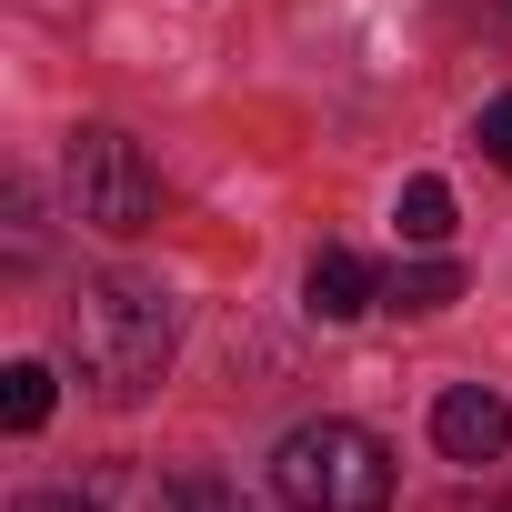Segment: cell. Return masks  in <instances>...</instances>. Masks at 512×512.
<instances>
[{"label":"cell","mask_w":512,"mask_h":512,"mask_svg":"<svg viewBox=\"0 0 512 512\" xmlns=\"http://www.w3.org/2000/svg\"><path fill=\"white\" fill-rule=\"evenodd\" d=\"M171 342H181V302H171L161 282H141V272H91V282L71 292V312H61L71 372H81L91 392H111V402L151 392V382L171 372Z\"/></svg>","instance_id":"1"},{"label":"cell","mask_w":512,"mask_h":512,"mask_svg":"<svg viewBox=\"0 0 512 512\" xmlns=\"http://www.w3.org/2000/svg\"><path fill=\"white\" fill-rule=\"evenodd\" d=\"M272 492H282L292 512H382V502H392V452H382L362 422L322 412V422L282 432V452H272Z\"/></svg>","instance_id":"2"},{"label":"cell","mask_w":512,"mask_h":512,"mask_svg":"<svg viewBox=\"0 0 512 512\" xmlns=\"http://www.w3.org/2000/svg\"><path fill=\"white\" fill-rule=\"evenodd\" d=\"M61 191H71V221H91V231H111V241H131V231L161 221V171H151V151H141L131 131H111V121L71 131Z\"/></svg>","instance_id":"3"},{"label":"cell","mask_w":512,"mask_h":512,"mask_svg":"<svg viewBox=\"0 0 512 512\" xmlns=\"http://www.w3.org/2000/svg\"><path fill=\"white\" fill-rule=\"evenodd\" d=\"M432 442H442V462H502V442H512V412H502V392H482V382H452V392L432 402Z\"/></svg>","instance_id":"4"},{"label":"cell","mask_w":512,"mask_h":512,"mask_svg":"<svg viewBox=\"0 0 512 512\" xmlns=\"http://www.w3.org/2000/svg\"><path fill=\"white\" fill-rule=\"evenodd\" d=\"M302 302H312V322H362L372 302H382V282H372V262L362 251H312V272H302Z\"/></svg>","instance_id":"5"},{"label":"cell","mask_w":512,"mask_h":512,"mask_svg":"<svg viewBox=\"0 0 512 512\" xmlns=\"http://www.w3.org/2000/svg\"><path fill=\"white\" fill-rule=\"evenodd\" d=\"M452 292H462V272H452V262H402V272L382 282V302H392V312H442Z\"/></svg>","instance_id":"6"},{"label":"cell","mask_w":512,"mask_h":512,"mask_svg":"<svg viewBox=\"0 0 512 512\" xmlns=\"http://www.w3.org/2000/svg\"><path fill=\"white\" fill-rule=\"evenodd\" d=\"M0 422H11V432H41V422H51V372H41V362H11V372H0Z\"/></svg>","instance_id":"7"},{"label":"cell","mask_w":512,"mask_h":512,"mask_svg":"<svg viewBox=\"0 0 512 512\" xmlns=\"http://www.w3.org/2000/svg\"><path fill=\"white\" fill-rule=\"evenodd\" d=\"M452 231V191L422 171V181H402V241H442Z\"/></svg>","instance_id":"8"},{"label":"cell","mask_w":512,"mask_h":512,"mask_svg":"<svg viewBox=\"0 0 512 512\" xmlns=\"http://www.w3.org/2000/svg\"><path fill=\"white\" fill-rule=\"evenodd\" d=\"M472 141H482V151L512 171V91H502V101H482V131H472Z\"/></svg>","instance_id":"9"},{"label":"cell","mask_w":512,"mask_h":512,"mask_svg":"<svg viewBox=\"0 0 512 512\" xmlns=\"http://www.w3.org/2000/svg\"><path fill=\"white\" fill-rule=\"evenodd\" d=\"M11 512H111L101 492H31V502H11Z\"/></svg>","instance_id":"10"},{"label":"cell","mask_w":512,"mask_h":512,"mask_svg":"<svg viewBox=\"0 0 512 512\" xmlns=\"http://www.w3.org/2000/svg\"><path fill=\"white\" fill-rule=\"evenodd\" d=\"M432 512H512V502H492V492H452V502H432Z\"/></svg>","instance_id":"11"},{"label":"cell","mask_w":512,"mask_h":512,"mask_svg":"<svg viewBox=\"0 0 512 512\" xmlns=\"http://www.w3.org/2000/svg\"><path fill=\"white\" fill-rule=\"evenodd\" d=\"M502 11H512V0H502Z\"/></svg>","instance_id":"12"}]
</instances>
